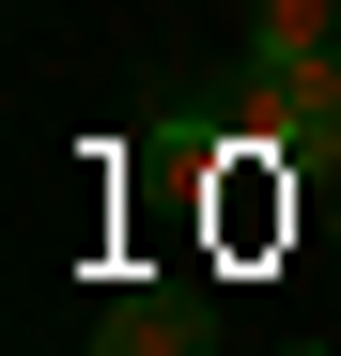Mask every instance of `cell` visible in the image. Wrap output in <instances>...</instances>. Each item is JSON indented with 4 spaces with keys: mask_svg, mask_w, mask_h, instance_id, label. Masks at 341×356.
<instances>
[{
    "mask_svg": "<svg viewBox=\"0 0 341 356\" xmlns=\"http://www.w3.org/2000/svg\"><path fill=\"white\" fill-rule=\"evenodd\" d=\"M93 356H217V294L202 279H125L93 310Z\"/></svg>",
    "mask_w": 341,
    "mask_h": 356,
    "instance_id": "obj_1",
    "label": "cell"
},
{
    "mask_svg": "<svg viewBox=\"0 0 341 356\" xmlns=\"http://www.w3.org/2000/svg\"><path fill=\"white\" fill-rule=\"evenodd\" d=\"M279 63H341V0H248V78Z\"/></svg>",
    "mask_w": 341,
    "mask_h": 356,
    "instance_id": "obj_2",
    "label": "cell"
}]
</instances>
